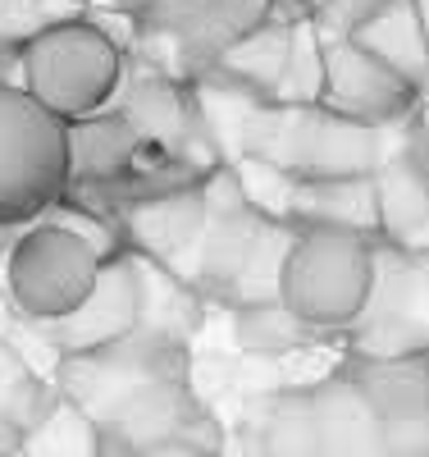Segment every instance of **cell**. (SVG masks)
Instances as JSON below:
<instances>
[{
    "label": "cell",
    "mask_w": 429,
    "mask_h": 457,
    "mask_svg": "<svg viewBox=\"0 0 429 457\" xmlns=\"http://www.w3.org/2000/svg\"><path fill=\"white\" fill-rule=\"evenodd\" d=\"M352 42L366 46L370 55H379L384 64H393L416 87L429 73V37L420 28L416 0H384V5L352 32Z\"/></svg>",
    "instance_id": "7c38bea8"
},
{
    "label": "cell",
    "mask_w": 429,
    "mask_h": 457,
    "mask_svg": "<svg viewBox=\"0 0 429 457\" xmlns=\"http://www.w3.org/2000/svg\"><path fill=\"white\" fill-rule=\"evenodd\" d=\"M120 114L137 129V137L146 146H161V151H183L192 142V129H197V110H192V101L165 79L137 83L124 96Z\"/></svg>",
    "instance_id": "4fadbf2b"
},
{
    "label": "cell",
    "mask_w": 429,
    "mask_h": 457,
    "mask_svg": "<svg viewBox=\"0 0 429 457\" xmlns=\"http://www.w3.org/2000/svg\"><path fill=\"white\" fill-rule=\"evenodd\" d=\"M146 312V288H142V256L120 252L101 265V275L92 293L83 297V307L69 312L64 320L42 325V334L55 343V353L78 357V353H101L110 343H120L142 329Z\"/></svg>",
    "instance_id": "5b68a950"
},
{
    "label": "cell",
    "mask_w": 429,
    "mask_h": 457,
    "mask_svg": "<svg viewBox=\"0 0 429 457\" xmlns=\"http://www.w3.org/2000/svg\"><path fill=\"white\" fill-rule=\"evenodd\" d=\"M146 142L120 110H101L69 124V174L73 179H114L124 174Z\"/></svg>",
    "instance_id": "8fae6325"
},
{
    "label": "cell",
    "mask_w": 429,
    "mask_h": 457,
    "mask_svg": "<svg viewBox=\"0 0 429 457\" xmlns=\"http://www.w3.org/2000/svg\"><path fill=\"white\" fill-rule=\"evenodd\" d=\"M101 265H105V256L92 243L69 234L55 220H42L10 243L5 288H10V302L28 320L51 325V320H64L69 312L83 307V297L92 293Z\"/></svg>",
    "instance_id": "277c9868"
},
{
    "label": "cell",
    "mask_w": 429,
    "mask_h": 457,
    "mask_svg": "<svg viewBox=\"0 0 429 457\" xmlns=\"http://www.w3.org/2000/svg\"><path fill=\"white\" fill-rule=\"evenodd\" d=\"M293 55V32L288 28H256L243 32L238 42L224 51V73L233 83H247L260 92H279Z\"/></svg>",
    "instance_id": "9a60e30c"
},
{
    "label": "cell",
    "mask_w": 429,
    "mask_h": 457,
    "mask_svg": "<svg viewBox=\"0 0 429 457\" xmlns=\"http://www.w3.org/2000/svg\"><path fill=\"white\" fill-rule=\"evenodd\" d=\"M379 187V234L407 252H429V170L416 156L384 161L375 170Z\"/></svg>",
    "instance_id": "30bf717a"
},
{
    "label": "cell",
    "mask_w": 429,
    "mask_h": 457,
    "mask_svg": "<svg viewBox=\"0 0 429 457\" xmlns=\"http://www.w3.org/2000/svg\"><path fill=\"white\" fill-rule=\"evenodd\" d=\"M28 448V435L10 421V416H0V457H23Z\"/></svg>",
    "instance_id": "44dd1931"
},
{
    "label": "cell",
    "mask_w": 429,
    "mask_h": 457,
    "mask_svg": "<svg viewBox=\"0 0 429 457\" xmlns=\"http://www.w3.org/2000/svg\"><path fill=\"white\" fill-rule=\"evenodd\" d=\"M69 183V124L28 87L0 83V224L46 215Z\"/></svg>",
    "instance_id": "3957f363"
},
{
    "label": "cell",
    "mask_w": 429,
    "mask_h": 457,
    "mask_svg": "<svg viewBox=\"0 0 429 457\" xmlns=\"http://www.w3.org/2000/svg\"><path fill=\"white\" fill-rule=\"evenodd\" d=\"M320 105L361 124H393L416 105V83H407L393 64H384L352 37H325V87Z\"/></svg>",
    "instance_id": "8992f818"
},
{
    "label": "cell",
    "mask_w": 429,
    "mask_h": 457,
    "mask_svg": "<svg viewBox=\"0 0 429 457\" xmlns=\"http://www.w3.org/2000/svg\"><path fill=\"white\" fill-rule=\"evenodd\" d=\"M316 334L284 297H265V302H247L238 312V343L256 357H284L297 353L301 343Z\"/></svg>",
    "instance_id": "e0dca14e"
},
{
    "label": "cell",
    "mask_w": 429,
    "mask_h": 457,
    "mask_svg": "<svg viewBox=\"0 0 429 457\" xmlns=\"http://www.w3.org/2000/svg\"><path fill=\"white\" fill-rule=\"evenodd\" d=\"M46 220L64 224L69 234H78L83 243H92V247H96L105 261L124 252V234H120V228H114V224H105L96 211H83V206H73V202H64V197H60V202L46 211Z\"/></svg>",
    "instance_id": "d6986e66"
},
{
    "label": "cell",
    "mask_w": 429,
    "mask_h": 457,
    "mask_svg": "<svg viewBox=\"0 0 429 457\" xmlns=\"http://www.w3.org/2000/svg\"><path fill=\"white\" fill-rule=\"evenodd\" d=\"M375 247L366 234L347 228H316L306 224L293 234L279 297L316 329H347L357 325L375 302Z\"/></svg>",
    "instance_id": "7a4b0ae2"
},
{
    "label": "cell",
    "mask_w": 429,
    "mask_h": 457,
    "mask_svg": "<svg viewBox=\"0 0 429 457\" xmlns=\"http://www.w3.org/2000/svg\"><path fill=\"white\" fill-rule=\"evenodd\" d=\"M256 457H320V430L310 389H284L256 411Z\"/></svg>",
    "instance_id": "5bb4252c"
},
{
    "label": "cell",
    "mask_w": 429,
    "mask_h": 457,
    "mask_svg": "<svg viewBox=\"0 0 429 457\" xmlns=\"http://www.w3.org/2000/svg\"><path fill=\"white\" fill-rule=\"evenodd\" d=\"M320 430V457H393L388 426L352 370H338L310 389Z\"/></svg>",
    "instance_id": "52a82bcc"
},
{
    "label": "cell",
    "mask_w": 429,
    "mask_h": 457,
    "mask_svg": "<svg viewBox=\"0 0 429 457\" xmlns=\"http://www.w3.org/2000/svg\"><path fill=\"white\" fill-rule=\"evenodd\" d=\"M128 457H219V448H215V444H202V439L178 435V439H165V444L137 448V453H128Z\"/></svg>",
    "instance_id": "ffe728a7"
},
{
    "label": "cell",
    "mask_w": 429,
    "mask_h": 457,
    "mask_svg": "<svg viewBox=\"0 0 429 457\" xmlns=\"http://www.w3.org/2000/svg\"><path fill=\"white\" fill-rule=\"evenodd\" d=\"M310 5H316V10H320V5H325V0H310Z\"/></svg>",
    "instance_id": "603a6c76"
},
{
    "label": "cell",
    "mask_w": 429,
    "mask_h": 457,
    "mask_svg": "<svg viewBox=\"0 0 429 457\" xmlns=\"http://www.w3.org/2000/svg\"><path fill=\"white\" fill-rule=\"evenodd\" d=\"M416 14H420V28H425V37H429V0H416Z\"/></svg>",
    "instance_id": "7402d4cb"
},
{
    "label": "cell",
    "mask_w": 429,
    "mask_h": 457,
    "mask_svg": "<svg viewBox=\"0 0 429 457\" xmlns=\"http://www.w3.org/2000/svg\"><path fill=\"white\" fill-rule=\"evenodd\" d=\"M60 403L64 394H55L42 375L28 370V361L10 343H0V416H10L23 435H32Z\"/></svg>",
    "instance_id": "2e32d148"
},
{
    "label": "cell",
    "mask_w": 429,
    "mask_h": 457,
    "mask_svg": "<svg viewBox=\"0 0 429 457\" xmlns=\"http://www.w3.org/2000/svg\"><path fill=\"white\" fill-rule=\"evenodd\" d=\"M297 228H347V234H379V187L375 174H347V179H297L293 211Z\"/></svg>",
    "instance_id": "9c48e42d"
},
{
    "label": "cell",
    "mask_w": 429,
    "mask_h": 457,
    "mask_svg": "<svg viewBox=\"0 0 429 457\" xmlns=\"http://www.w3.org/2000/svg\"><path fill=\"white\" fill-rule=\"evenodd\" d=\"M210 202L206 187H174V193H155L128 211V238L151 261H174L206 234Z\"/></svg>",
    "instance_id": "ba28073f"
},
{
    "label": "cell",
    "mask_w": 429,
    "mask_h": 457,
    "mask_svg": "<svg viewBox=\"0 0 429 457\" xmlns=\"http://www.w3.org/2000/svg\"><path fill=\"white\" fill-rule=\"evenodd\" d=\"M124 55L92 19H60L19 46V87H28L64 124L101 114L120 92Z\"/></svg>",
    "instance_id": "6da1fadb"
},
{
    "label": "cell",
    "mask_w": 429,
    "mask_h": 457,
    "mask_svg": "<svg viewBox=\"0 0 429 457\" xmlns=\"http://www.w3.org/2000/svg\"><path fill=\"white\" fill-rule=\"evenodd\" d=\"M23 457H105V435L78 403H60L42 426L28 435Z\"/></svg>",
    "instance_id": "ac0fdd59"
}]
</instances>
